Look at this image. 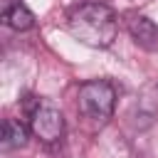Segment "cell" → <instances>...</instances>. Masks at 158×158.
I'll list each match as a JSON object with an SVG mask.
<instances>
[{"instance_id": "6da1fadb", "label": "cell", "mask_w": 158, "mask_h": 158, "mask_svg": "<svg viewBox=\"0 0 158 158\" xmlns=\"http://www.w3.org/2000/svg\"><path fill=\"white\" fill-rule=\"evenodd\" d=\"M67 27L79 42L104 49L116 40L118 20H116V12L104 2H84L72 10Z\"/></svg>"}, {"instance_id": "7a4b0ae2", "label": "cell", "mask_w": 158, "mask_h": 158, "mask_svg": "<svg viewBox=\"0 0 158 158\" xmlns=\"http://www.w3.org/2000/svg\"><path fill=\"white\" fill-rule=\"evenodd\" d=\"M77 106L84 118H89L94 123H106L116 106V89L106 79L84 81L77 94Z\"/></svg>"}, {"instance_id": "3957f363", "label": "cell", "mask_w": 158, "mask_h": 158, "mask_svg": "<svg viewBox=\"0 0 158 158\" xmlns=\"http://www.w3.org/2000/svg\"><path fill=\"white\" fill-rule=\"evenodd\" d=\"M30 128L32 133L44 141V143H54L62 138L64 133V116L62 111H57L52 104H42L37 101L32 109H30Z\"/></svg>"}, {"instance_id": "277c9868", "label": "cell", "mask_w": 158, "mask_h": 158, "mask_svg": "<svg viewBox=\"0 0 158 158\" xmlns=\"http://www.w3.org/2000/svg\"><path fill=\"white\" fill-rule=\"evenodd\" d=\"M0 17L10 30H17V32H25L35 25V15L20 0H0Z\"/></svg>"}, {"instance_id": "5b68a950", "label": "cell", "mask_w": 158, "mask_h": 158, "mask_svg": "<svg viewBox=\"0 0 158 158\" xmlns=\"http://www.w3.org/2000/svg\"><path fill=\"white\" fill-rule=\"evenodd\" d=\"M126 25H128V32L133 35V40H136L141 47H146V49H158V25H153L148 17L136 15V12L128 15Z\"/></svg>"}, {"instance_id": "8992f818", "label": "cell", "mask_w": 158, "mask_h": 158, "mask_svg": "<svg viewBox=\"0 0 158 158\" xmlns=\"http://www.w3.org/2000/svg\"><path fill=\"white\" fill-rule=\"evenodd\" d=\"M25 143H27V128L15 118H5L2 121V148L12 151V148H22Z\"/></svg>"}]
</instances>
